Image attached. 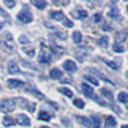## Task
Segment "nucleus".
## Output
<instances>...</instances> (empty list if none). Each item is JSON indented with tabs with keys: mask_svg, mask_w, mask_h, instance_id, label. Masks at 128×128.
<instances>
[{
	"mask_svg": "<svg viewBox=\"0 0 128 128\" xmlns=\"http://www.w3.org/2000/svg\"><path fill=\"white\" fill-rule=\"evenodd\" d=\"M38 60V62L42 63V64H50L51 63V60H52L51 52L49 51V49L47 47H44V46L42 47Z\"/></svg>",
	"mask_w": 128,
	"mask_h": 128,
	"instance_id": "1",
	"label": "nucleus"
},
{
	"mask_svg": "<svg viewBox=\"0 0 128 128\" xmlns=\"http://www.w3.org/2000/svg\"><path fill=\"white\" fill-rule=\"evenodd\" d=\"M16 108V103L13 99H3L0 102V111L3 113H11Z\"/></svg>",
	"mask_w": 128,
	"mask_h": 128,
	"instance_id": "2",
	"label": "nucleus"
},
{
	"mask_svg": "<svg viewBox=\"0 0 128 128\" xmlns=\"http://www.w3.org/2000/svg\"><path fill=\"white\" fill-rule=\"evenodd\" d=\"M18 18L19 21H21L22 23H30L32 22L33 20V16L30 11H28L27 9H24L22 10L21 12H19L18 14Z\"/></svg>",
	"mask_w": 128,
	"mask_h": 128,
	"instance_id": "3",
	"label": "nucleus"
},
{
	"mask_svg": "<svg viewBox=\"0 0 128 128\" xmlns=\"http://www.w3.org/2000/svg\"><path fill=\"white\" fill-rule=\"evenodd\" d=\"M16 122L18 123L19 125H22V126H29L31 124V120L30 118L24 114H19L16 116Z\"/></svg>",
	"mask_w": 128,
	"mask_h": 128,
	"instance_id": "4",
	"label": "nucleus"
},
{
	"mask_svg": "<svg viewBox=\"0 0 128 128\" xmlns=\"http://www.w3.org/2000/svg\"><path fill=\"white\" fill-rule=\"evenodd\" d=\"M8 71L9 73L11 74H16V73H20V70H19V68L18 64L16 63V61H10L8 63Z\"/></svg>",
	"mask_w": 128,
	"mask_h": 128,
	"instance_id": "5",
	"label": "nucleus"
},
{
	"mask_svg": "<svg viewBox=\"0 0 128 128\" xmlns=\"http://www.w3.org/2000/svg\"><path fill=\"white\" fill-rule=\"evenodd\" d=\"M63 66H64V70H66L68 71H70V72H75L77 70V66L76 64L73 62V61H71V60H68V61H66L63 64Z\"/></svg>",
	"mask_w": 128,
	"mask_h": 128,
	"instance_id": "6",
	"label": "nucleus"
},
{
	"mask_svg": "<svg viewBox=\"0 0 128 128\" xmlns=\"http://www.w3.org/2000/svg\"><path fill=\"white\" fill-rule=\"evenodd\" d=\"M76 120L79 122V123L83 124L87 127H92V118H87V116H76Z\"/></svg>",
	"mask_w": 128,
	"mask_h": 128,
	"instance_id": "7",
	"label": "nucleus"
},
{
	"mask_svg": "<svg viewBox=\"0 0 128 128\" xmlns=\"http://www.w3.org/2000/svg\"><path fill=\"white\" fill-rule=\"evenodd\" d=\"M7 84H8V86L11 89H16V88H18L20 86H23L24 82H22L20 80H18V79H9L7 81Z\"/></svg>",
	"mask_w": 128,
	"mask_h": 128,
	"instance_id": "8",
	"label": "nucleus"
},
{
	"mask_svg": "<svg viewBox=\"0 0 128 128\" xmlns=\"http://www.w3.org/2000/svg\"><path fill=\"white\" fill-rule=\"evenodd\" d=\"M82 90H83V94L87 97H92L94 96V89L87 84H82Z\"/></svg>",
	"mask_w": 128,
	"mask_h": 128,
	"instance_id": "9",
	"label": "nucleus"
},
{
	"mask_svg": "<svg viewBox=\"0 0 128 128\" xmlns=\"http://www.w3.org/2000/svg\"><path fill=\"white\" fill-rule=\"evenodd\" d=\"M128 36V30L125 32V31H122V32L118 33L116 36V44H120L122 42H124L126 38H127Z\"/></svg>",
	"mask_w": 128,
	"mask_h": 128,
	"instance_id": "10",
	"label": "nucleus"
},
{
	"mask_svg": "<svg viewBox=\"0 0 128 128\" xmlns=\"http://www.w3.org/2000/svg\"><path fill=\"white\" fill-rule=\"evenodd\" d=\"M50 16H51V18H53L58 21H64L66 19L64 14L62 12H50Z\"/></svg>",
	"mask_w": 128,
	"mask_h": 128,
	"instance_id": "11",
	"label": "nucleus"
},
{
	"mask_svg": "<svg viewBox=\"0 0 128 128\" xmlns=\"http://www.w3.org/2000/svg\"><path fill=\"white\" fill-rule=\"evenodd\" d=\"M31 3L35 7H37L38 9H40V10L44 9L45 7H46V5H47V3L45 2L44 0H32Z\"/></svg>",
	"mask_w": 128,
	"mask_h": 128,
	"instance_id": "12",
	"label": "nucleus"
},
{
	"mask_svg": "<svg viewBox=\"0 0 128 128\" xmlns=\"http://www.w3.org/2000/svg\"><path fill=\"white\" fill-rule=\"evenodd\" d=\"M49 75H50L52 79H59V78H61L63 76V71H61L58 68H53L49 72Z\"/></svg>",
	"mask_w": 128,
	"mask_h": 128,
	"instance_id": "13",
	"label": "nucleus"
},
{
	"mask_svg": "<svg viewBox=\"0 0 128 128\" xmlns=\"http://www.w3.org/2000/svg\"><path fill=\"white\" fill-rule=\"evenodd\" d=\"M38 118L40 120H44V122H48V120L51 118V116L49 115L47 112H45V111H40V112L38 113Z\"/></svg>",
	"mask_w": 128,
	"mask_h": 128,
	"instance_id": "14",
	"label": "nucleus"
},
{
	"mask_svg": "<svg viewBox=\"0 0 128 128\" xmlns=\"http://www.w3.org/2000/svg\"><path fill=\"white\" fill-rule=\"evenodd\" d=\"M108 16H109L111 18L113 19H120V12L116 8H113L109 13H108Z\"/></svg>",
	"mask_w": 128,
	"mask_h": 128,
	"instance_id": "15",
	"label": "nucleus"
},
{
	"mask_svg": "<svg viewBox=\"0 0 128 128\" xmlns=\"http://www.w3.org/2000/svg\"><path fill=\"white\" fill-rule=\"evenodd\" d=\"M116 120L112 116H109L107 118H106V120H105V126L106 127H114L116 125Z\"/></svg>",
	"mask_w": 128,
	"mask_h": 128,
	"instance_id": "16",
	"label": "nucleus"
},
{
	"mask_svg": "<svg viewBox=\"0 0 128 128\" xmlns=\"http://www.w3.org/2000/svg\"><path fill=\"white\" fill-rule=\"evenodd\" d=\"M100 92L102 94V96H104L105 97H107V99H109V100H111V101H113L114 96H113V94H112L109 90H107V89L103 88V89L100 90Z\"/></svg>",
	"mask_w": 128,
	"mask_h": 128,
	"instance_id": "17",
	"label": "nucleus"
},
{
	"mask_svg": "<svg viewBox=\"0 0 128 128\" xmlns=\"http://www.w3.org/2000/svg\"><path fill=\"white\" fill-rule=\"evenodd\" d=\"M72 38H73V42L75 44H80L82 42V35L81 33L78 32V31H75L72 34Z\"/></svg>",
	"mask_w": 128,
	"mask_h": 128,
	"instance_id": "18",
	"label": "nucleus"
},
{
	"mask_svg": "<svg viewBox=\"0 0 128 128\" xmlns=\"http://www.w3.org/2000/svg\"><path fill=\"white\" fill-rule=\"evenodd\" d=\"M92 127L94 128H99L100 127V120L97 116H92Z\"/></svg>",
	"mask_w": 128,
	"mask_h": 128,
	"instance_id": "19",
	"label": "nucleus"
},
{
	"mask_svg": "<svg viewBox=\"0 0 128 128\" xmlns=\"http://www.w3.org/2000/svg\"><path fill=\"white\" fill-rule=\"evenodd\" d=\"M58 90L61 94H63L64 96H68V97H72V96H73L72 92L70 89H68V88H60V89H58Z\"/></svg>",
	"mask_w": 128,
	"mask_h": 128,
	"instance_id": "20",
	"label": "nucleus"
},
{
	"mask_svg": "<svg viewBox=\"0 0 128 128\" xmlns=\"http://www.w3.org/2000/svg\"><path fill=\"white\" fill-rule=\"evenodd\" d=\"M14 124V120L12 118L7 116L3 118V125L4 126H12Z\"/></svg>",
	"mask_w": 128,
	"mask_h": 128,
	"instance_id": "21",
	"label": "nucleus"
},
{
	"mask_svg": "<svg viewBox=\"0 0 128 128\" xmlns=\"http://www.w3.org/2000/svg\"><path fill=\"white\" fill-rule=\"evenodd\" d=\"M73 104L76 106L77 108H79V109H83L84 107H85V102H84L82 99H80V98L74 99L73 100Z\"/></svg>",
	"mask_w": 128,
	"mask_h": 128,
	"instance_id": "22",
	"label": "nucleus"
},
{
	"mask_svg": "<svg viewBox=\"0 0 128 128\" xmlns=\"http://www.w3.org/2000/svg\"><path fill=\"white\" fill-rule=\"evenodd\" d=\"M118 101L120 102H122V103H125L126 101L128 100V94L126 92H120L118 96Z\"/></svg>",
	"mask_w": 128,
	"mask_h": 128,
	"instance_id": "23",
	"label": "nucleus"
},
{
	"mask_svg": "<svg viewBox=\"0 0 128 128\" xmlns=\"http://www.w3.org/2000/svg\"><path fill=\"white\" fill-rule=\"evenodd\" d=\"M108 42H109V40H108V37H106V36H103L102 38L98 40L99 44H101L103 47H107V45H108Z\"/></svg>",
	"mask_w": 128,
	"mask_h": 128,
	"instance_id": "24",
	"label": "nucleus"
},
{
	"mask_svg": "<svg viewBox=\"0 0 128 128\" xmlns=\"http://www.w3.org/2000/svg\"><path fill=\"white\" fill-rule=\"evenodd\" d=\"M4 4H5L8 8L12 9V8H14V5H16V2L13 1V0H4Z\"/></svg>",
	"mask_w": 128,
	"mask_h": 128,
	"instance_id": "25",
	"label": "nucleus"
},
{
	"mask_svg": "<svg viewBox=\"0 0 128 128\" xmlns=\"http://www.w3.org/2000/svg\"><path fill=\"white\" fill-rule=\"evenodd\" d=\"M113 49H114V51L116 52H123L124 51V48L120 46V44H114L113 45Z\"/></svg>",
	"mask_w": 128,
	"mask_h": 128,
	"instance_id": "26",
	"label": "nucleus"
},
{
	"mask_svg": "<svg viewBox=\"0 0 128 128\" xmlns=\"http://www.w3.org/2000/svg\"><path fill=\"white\" fill-rule=\"evenodd\" d=\"M105 64H107V66H109L110 68H112L113 70H118V66L116 64L115 62H112V61H107V60H105Z\"/></svg>",
	"mask_w": 128,
	"mask_h": 128,
	"instance_id": "27",
	"label": "nucleus"
},
{
	"mask_svg": "<svg viewBox=\"0 0 128 128\" xmlns=\"http://www.w3.org/2000/svg\"><path fill=\"white\" fill-rule=\"evenodd\" d=\"M85 78L89 81V82H90V83H92L94 85H96V86H97L98 85V82H97V80H96L94 78H92V77L89 76V75H85Z\"/></svg>",
	"mask_w": 128,
	"mask_h": 128,
	"instance_id": "28",
	"label": "nucleus"
},
{
	"mask_svg": "<svg viewBox=\"0 0 128 128\" xmlns=\"http://www.w3.org/2000/svg\"><path fill=\"white\" fill-rule=\"evenodd\" d=\"M64 26H66V27H68V28H71V27H73V22L71 21V20H70V19L66 18L64 20Z\"/></svg>",
	"mask_w": 128,
	"mask_h": 128,
	"instance_id": "29",
	"label": "nucleus"
},
{
	"mask_svg": "<svg viewBox=\"0 0 128 128\" xmlns=\"http://www.w3.org/2000/svg\"><path fill=\"white\" fill-rule=\"evenodd\" d=\"M22 64H23V66H24L25 68H32L34 70H38V68H36V66H35L34 64H27V62H26V61H22Z\"/></svg>",
	"mask_w": 128,
	"mask_h": 128,
	"instance_id": "30",
	"label": "nucleus"
},
{
	"mask_svg": "<svg viewBox=\"0 0 128 128\" xmlns=\"http://www.w3.org/2000/svg\"><path fill=\"white\" fill-rule=\"evenodd\" d=\"M79 18H86L87 16H88V13H87V11H79Z\"/></svg>",
	"mask_w": 128,
	"mask_h": 128,
	"instance_id": "31",
	"label": "nucleus"
},
{
	"mask_svg": "<svg viewBox=\"0 0 128 128\" xmlns=\"http://www.w3.org/2000/svg\"><path fill=\"white\" fill-rule=\"evenodd\" d=\"M92 72H94V73H96V74H97L98 76H100V78H101V79H103L104 81H108V82H111V81H110V80H108L107 78H105V76H103V75L101 74V73H100V72H99V71L96 70H92Z\"/></svg>",
	"mask_w": 128,
	"mask_h": 128,
	"instance_id": "32",
	"label": "nucleus"
},
{
	"mask_svg": "<svg viewBox=\"0 0 128 128\" xmlns=\"http://www.w3.org/2000/svg\"><path fill=\"white\" fill-rule=\"evenodd\" d=\"M101 14L100 13H96L94 16V20L96 21V22H99L100 20H101Z\"/></svg>",
	"mask_w": 128,
	"mask_h": 128,
	"instance_id": "33",
	"label": "nucleus"
},
{
	"mask_svg": "<svg viewBox=\"0 0 128 128\" xmlns=\"http://www.w3.org/2000/svg\"><path fill=\"white\" fill-rule=\"evenodd\" d=\"M19 42H20V44H28L29 42V40L26 38L25 36H21L19 38Z\"/></svg>",
	"mask_w": 128,
	"mask_h": 128,
	"instance_id": "34",
	"label": "nucleus"
},
{
	"mask_svg": "<svg viewBox=\"0 0 128 128\" xmlns=\"http://www.w3.org/2000/svg\"><path fill=\"white\" fill-rule=\"evenodd\" d=\"M3 26H4V23L3 22H0V30L3 28Z\"/></svg>",
	"mask_w": 128,
	"mask_h": 128,
	"instance_id": "35",
	"label": "nucleus"
},
{
	"mask_svg": "<svg viewBox=\"0 0 128 128\" xmlns=\"http://www.w3.org/2000/svg\"><path fill=\"white\" fill-rule=\"evenodd\" d=\"M122 128H128V125H122Z\"/></svg>",
	"mask_w": 128,
	"mask_h": 128,
	"instance_id": "36",
	"label": "nucleus"
},
{
	"mask_svg": "<svg viewBox=\"0 0 128 128\" xmlns=\"http://www.w3.org/2000/svg\"><path fill=\"white\" fill-rule=\"evenodd\" d=\"M40 128H49V127H47V126H42V127H40Z\"/></svg>",
	"mask_w": 128,
	"mask_h": 128,
	"instance_id": "37",
	"label": "nucleus"
},
{
	"mask_svg": "<svg viewBox=\"0 0 128 128\" xmlns=\"http://www.w3.org/2000/svg\"><path fill=\"white\" fill-rule=\"evenodd\" d=\"M126 76H127V78H128V71H127V73H126Z\"/></svg>",
	"mask_w": 128,
	"mask_h": 128,
	"instance_id": "38",
	"label": "nucleus"
},
{
	"mask_svg": "<svg viewBox=\"0 0 128 128\" xmlns=\"http://www.w3.org/2000/svg\"><path fill=\"white\" fill-rule=\"evenodd\" d=\"M127 11H128V6H127Z\"/></svg>",
	"mask_w": 128,
	"mask_h": 128,
	"instance_id": "39",
	"label": "nucleus"
},
{
	"mask_svg": "<svg viewBox=\"0 0 128 128\" xmlns=\"http://www.w3.org/2000/svg\"><path fill=\"white\" fill-rule=\"evenodd\" d=\"M127 108H128V107H127Z\"/></svg>",
	"mask_w": 128,
	"mask_h": 128,
	"instance_id": "40",
	"label": "nucleus"
}]
</instances>
